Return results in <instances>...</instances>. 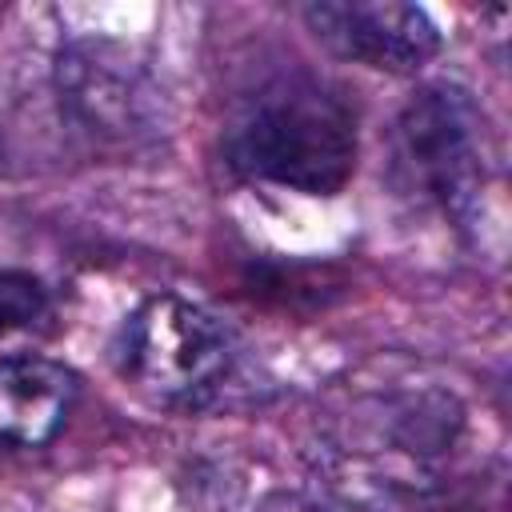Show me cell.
Listing matches in <instances>:
<instances>
[{
	"instance_id": "obj_1",
	"label": "cell",
	"mask_w": 512,
	"mask_h": 512,
	"mask_svg": "<svg viewBox=\"0 0 512 512\" xmlns=\"http://www.w3.org/2000/svg\"><path fill=\"white\" fill-rule=\"evenodd\" d=\"M356 104L328 76L288 64L244 88L220 132L232 176L300 196H336L360 156Z\"/></svg>"
},
{
	"instance_id": "obj_5",
	"label": "cell",
	"mask_w": 512,
	"mask_h": 512,
	"mask_svg": "<svg viewBox=\"0 0 512 512\" xmlns=\"http://www.w3.org/2000/svg\"><path fill=\"white\" fill-rule=\"evenodd\" d=\"M300 16L332 56L392 76L420 72L444 40L424 8L400 0H312Z\"/></svg>"
},
{
	"instance_id": "obj_2",
	"label": "cell",
	"mask_w": 512,
	"mask_h": 512,
	"mask_svg": "<svg viewBox=\"0 0 512 512\" xmlns=\"http://www.w3.org/2000/svg\"><path fill=\"white\" fill-rule=\"evenodd\" d=\"M120 380L160 408L196 412L224 396L236 372V340L204 304L156 292L140 300L112 344Z\"/></svg>"
},
{
	"instance_id": "obj_8",
	"label": "cell",
	"mask_w": 512,
	"mask_h": 512,
	"mask_svg": "<svg viewBox=\"0 0 512 512\" xmlns=\"http://www.w3.org/2000/svg\"><path fill=\"white\" fill-rule=\"evenodd\" d=\"M256 512H364V508H352L336 496H308V492L276 488L256 504Z\"/></svg>"
},
{
	"instance_id": "obj_4",
	"label": "cell",
	"mask_w": 512,
	"mask_h": 512,
	"mask_svg": "<svg viewBox=\"0 0 512 512\" xmlns=\"http://www.w3.org/2000/svg\"><path fill=\"white\" fill-rule=\"evenodd\" d=\"M56 96L64 116L100 144L132 152L160 140L164 92L152 72L108 36H76L60 44Z\"/></svg>"
},
{
	"instance_id": "obj_3",
	"label": "cell",
	"mask_w": 512,
	"mask_h": 512,
	"mask_svg": "<svg viewBox=\"0 0 512 512\" xmlns=\"http://www.w3.org/2000/svg\"><path fill=\"white\" fill-rule=\"evenodd\" d=\"M488 124L468 88L452 80L420 84L392 124V176L400 192L468 224L488 188Z\"/></svg>"
},
{
	"instance_id": "obj_6",
	"label": "cell",
	"mask_w": 512,
	"mask_h": 512,
	"mask_svg": "<svg viewBox=\"0 0 512 512\" xmlns=\"http://www.w3.org/2000/svg\"><path fill=\"white\" fill-rule=\"evenodd\" d=\"M80 396L68 364L48 356L0 360V452H32L56 440Z\"/></svg>"
},
{
	"instance_id": "obj_7",
	"label": "cell",
	"mask_w": 512,
	"mask_h": 512,
	"mask_svg": "<svg viewBox=\"0 0 512 512\" xmlns=\"http://www.w3.org/2000/svg\"><path fill=\"white\" fill-rule=\"evenodd\" d=\"M48 316H52V296L44 280L20 268H0V340L36 328Z\"/></svg>"
}]
</instances>
